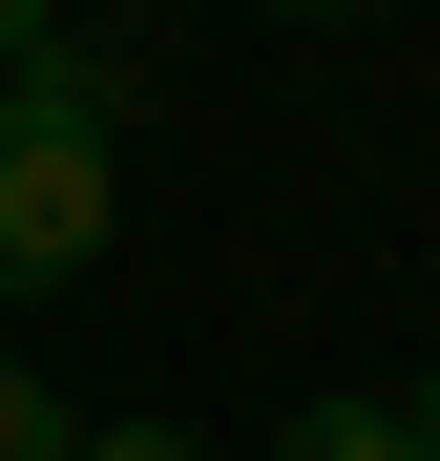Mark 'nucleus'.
<instances>
[{"label": "nucleus", "mask_w": 440, "mask_h": 461, "mask_svg": "<svg viewBox=\"0 0 440 461\" xmlns=\"http://www.w3.org/2000/svg\"><path fill=\"white\" fill-rule=\"evenodd\" d=\"M63 461H210L189 420H63Z\"/></svg>", "instance_id": "3"}, {"label": "nucleus", "mask_w": 440, "mask_h": 461, "mask_svg": "<svg viewBox=\"0 0 440 461\" xmlns=\"http://www.w3.org/2000/svg\"><path fill=\"white\" fill-rule=\"evenodd\" d=\"M0 461H63V399H42L22 357H0Z\"/></svg>", "instance_id": "4"}, {"label": "nucleus", "mask_w": 440, "mask_h": 461, "mask_svg": "<svg viewBox=\"0 0 440 461\" xmlns=\"http://www.w3.org/2000/svg\"><path fill=\"white\" fill-rule=\"evenodd\" d=\"M399 420H419V440H440V377H419V399H399Z\"/></svg>", "instance_id": "7"}, {"label": "nucleus", "mask_w": 440, "mask_h": 461, "mask_svg": "<svg viewBox=\"0 0 440 461\" xmlns=\"http://www.w3.org/2000/svg\"><path fill=\"white\" fill-rule=\"evenodd\" d=\"M126 230V126H85L63 85H0V294H85Z\"/></svg>", "instance_id": "1"}, {"label": "nucleus", "mask_w": 440, "mask_h": 461, "mask_svg": "<svg viewBox=\"0 0 440 461\" xmlns=\"http://www.w3.org/2000/svg\"><path fill=\"white\" fill-rule=\"evenodd\" d=\"M42 22H63V0H0V63H22V42H42Z\"/></svg>", "instance_id": "6"}, {"label": "nucleus", "mask_w": 440, "mask_h": 461, "mask_svg": "<svg viewBox=\"0 0 440 461\" xmlns=\"http://www.w3.org/2000/svg\"><path fill=\"white\" fill-rule=\"evenodd\" d=\"M252 22H378V0H252Z\"/></svg>", "instance_id": "5"}, {"label": "nucleus", "mask_w": 440, "mask_h": 461, "mask_svg": "<svg viewBox=\"0 0 440 461\" xmlns=\"http://www.w3.org/2000/svg\"><path fill=\"white\" fill-rule=\"evenodd\" d=\"M273 461H440V440H419L399 399H293V420H273Z\"/></svg>", "instance_id": "2"}]
</instances>
